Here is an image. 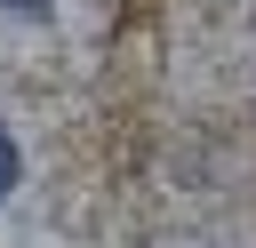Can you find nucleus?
<instances>
[{
    "label": "nucleus",
    "instance_id": "1",
    "mask_svg": "<svg viewBox=\"0 0 256 248\" xmlns=\"http://www.w3.org/2000/svg\"><path fill=\"white\" fill-rule=\"evenodd\" d=\"M16 176H24V152H16V136H8V128H0V200H8V192H16Z\"/></svg>",
    "mask_w": 256,
    "mask_h": 248
},
{
    "label": "nucleus",
    "instance_id": "2",
    "mask_svg": "<svg viewBox=\"0 0 256 248\" xmlns=\"http://www.w3.org/2000/svg\"><path fill=\"white\" fill-rule=\"evenodd\" d=\"M0 8H16V16H48V0H0Z\"/></svg>",
    "mask_w": 256,
    "mask_h": 248
}]
</instances>
